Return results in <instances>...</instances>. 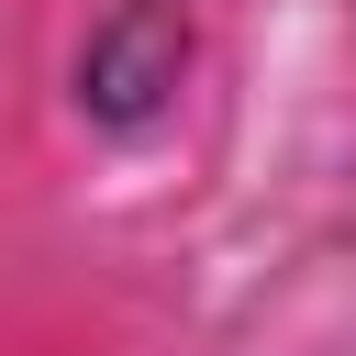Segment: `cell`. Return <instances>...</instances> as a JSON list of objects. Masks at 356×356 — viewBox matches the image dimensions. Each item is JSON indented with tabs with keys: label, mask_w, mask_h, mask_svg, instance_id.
Segmentation results:
<instances>
[{
	"label": "cell",
	"mask_w": 356,
	"mask_h": 356,
	"mask_svg": "<svg viewBox=\"0 0 356 356\" xmlns=\"http://www.w3.org/2000/svg\"><path fill=\"white\" fill-rule=\"evenodd\" d=\"M189 44H200L189 0H111V11L89 22L67 89H78V111H89L100 134H156V122L178 111V89H189Z\"/></svg>",
	"instance_id": "obj_1"
}]
</instances>
